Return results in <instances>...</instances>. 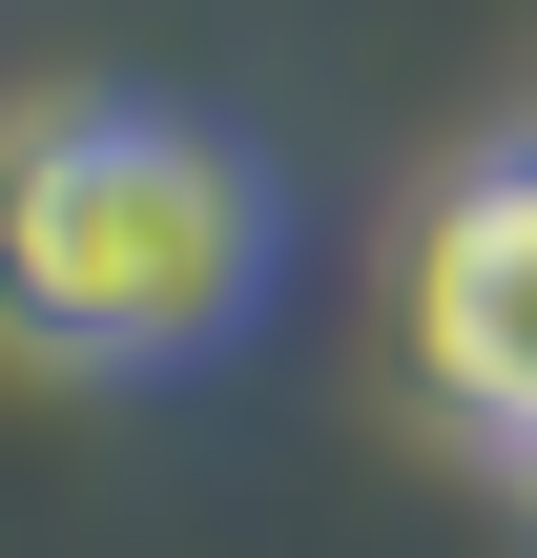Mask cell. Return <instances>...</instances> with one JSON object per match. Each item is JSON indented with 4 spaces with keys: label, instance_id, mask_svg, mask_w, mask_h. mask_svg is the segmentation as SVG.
<instances>
[{
    "label": "cell",
    "instance_id": "1",
    "mask_svg": "<svg viewBox=\"0 0 537 558\" xmlns=\"http://www.w3.org/2000/svg\"><path fill=\"white\" fill-rule=\"evenodd\" d=\"M269 269H290V186L207 104H166V83L0 104V352L166 393L269 331Z\"/></svg>",
    "mask_w": 537,
    "mask_h": 558
},
{
    "label": "cell",
    "instance_id": "2",
    "mask_svg": "<svg viewBox=\"0 0 537 558\" xmlns=\"http://www.w3.org/2000/svg\"><path fill=\"white\" fill-rule=\"evenodd\" d=\"M414 373L497 435V476L537 456V166L517 145L435 166V207H414Z\"/></svg>",
    "mask_w": 537,
    "mask_h": 558
},
{
    "label": "cell",
    "instance_id": "3",
    "mask_svg": "<svg viewBox=\"0 0 537 558\" xmlns=\"http://www.w3.org/2000/svg\"><path fill=\"white\" fill-rule=\"evenodd\" d=\"M497 145H517V166H537V104H517V124H497Z\"/></svg>",
    "mask_w": 537,
    "mask_h": 558
},
{
    "label": "cell",
    "instance_id": "4",
    "mask_svg": "<svg viewBox=\"0 0 537 558\" xmlns=\"http://www.w3.org/2000/svg\"><path fill=\"white\" fill-rule=\"evenodd\" d=\"M517 518H537V456H517Z\"/></svg>",
    "mask_w": 537,
    "mask_h": 558
}]
</instances>
